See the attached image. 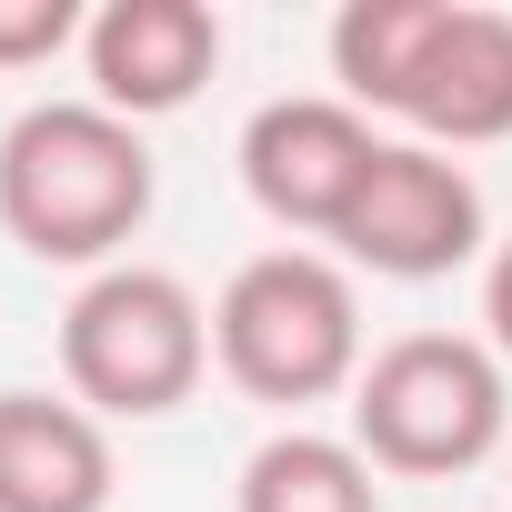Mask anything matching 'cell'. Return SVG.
<instances>
[{
	"label": "cell",
	"mask_w": 512,
	"mask_h": 512,
	"mask_svg": "<svg viewBox=\"0 0 512 512\" xmlns=\"http://www.w3.org/2000/svg\"><path fill=\"white\" fill-rule=\"evenodd\" d=\"M372 161H382V131L342 91H292V101H262L241 121V191L282 231H322L332 241L352 191L372 181Z\"/></svg>",
	"instance_id": "8992f818"
},
{
	"label": "cell",
	"mask_w": 512,
	"mask_h": 512,
	"mask_svg": "<svg viewBox=\"0 0 512 512\" xmlns=\"http://www.w3.org/2000/svg\"><path fill=\"white\" fill-rule=\"evenodd\" d=\"M432 31H442V0H352V11L332 21V81H342V101L362 121L372 111H402Z\"/></svg>",
	"instance_id": "8fae6325"
},
{
	"label": "cell",
	"mask_w": 512,
	"mask_h": 512,
	"mask_svg": "<svg viewBox=\"0 0 512 512\" xmlns=\"http://www.w3.org/2000/svg\"><path fill=\"white\" fill-rule=\"evenodd\" d=\"M211 372V312L161 262H111L61 312V382L101 422H161Z\"/></svg>",
	"instance_id": "277c9868"
},
{
	"label": "cell",
	"mask_w": 512,
	"mask_h": 512,
	"mask_svg": "<svg viewBox=\"0 0 512 512\" xmlns=\"http://www.w3.org/2000/svg\"><path fill=\"white\" fill-rule=\"evenodd\" d=\"M482 322H492V332H482V342H492V352H502V362H512V241H502V251H492V272H482Z\"/></svg>",
	"instance_id": "4fadbf2b"
},
{
	"label": "cell",
	"mask_w": 512,
	"mask_h": 512,
	"mask_svg": "<svg viewBox=\"0 0 512 512\" xmlns=\"http://www.w3.org/2000/svg\"><path fill=\"white\" fill-rule=\"evenodd\" d=\"M412 141L432 151H482V141H512V11H482V0H442V31L402 91Z\"/></svg>",
	"instance_id": "ba28073f"
},
{
	"label": "cell",
	"mask_w": 512,
	"mask_h": 512,
	"mask_svg": "<svg viewBox=\"0 0 512 512\" xmlns=\"http://www.w3.org/2000/svg\"><path fill=\"white\" fill-rule=\"evenodd\" d=\"M111 422L71 392H0V512H111Z\"/></svg>",
	"instance_id": "9c48e42d"
},
{
	"label": "cell",
	"mask_w": 512,
	"mask_h": 512,
	"mask_svg": "<svg viewBox=\"0 0 512 512\" xmlns=\"http://www.w3.org/2000/svg\"><path fill=\"white\" fill-rule=\"evenodd\" d=\"M342 272H382V282H442L482 251V191L452 151L432 141H382L372 181L342 211Z\"/></svg>",
	"instance_id": "5b68a950"
},
{
	"label": "cell",
	"mask_w": 512,
	"mask_h": 512,
	"mask_svg": "<svg viewBox=\"0 0 512 512\" xmlns=\"http://www.w3.org/2000/svg\"><path fill=\"white\" fill-rule=\"evenodd\" d=\"M352 442L372 472L452 482L512 442V382L482 332H402L352 382Z\"/></svg>",
	"instance_id": "3957f363"
},
{
	"label": "cell",
	"mask_w": 512,
	"mask_h": 512,
	"mask_svg": "<svg viewBox=\"0 0 512 512\" xmlns=\"http://www.w3.org/2000/svg\"><path fill=\"white\" fill-rule=\"evenodd\" d=\"M231 512H382V472L362 462L352 432H272L241 462Z\"/></svg>",
	"instance_id": "30bf717a"
},
{
	"label": "cell",
	"mask_w": 512,
	"mask_h": 512,
	"mask_svg": "<svg viewBox=\"0 0 512 512\" xmlns=\"http://www.w3.org/2000/svg\"><path fill=\"white\" fill-rule=\"evenodd\" d=\"M81 61H91L101 111L161 121L221 71V11L211 0H101L81 31Z\"/></svg>",
	"instance_id": "52a82bcc"
},
{
	"label": "cell",
	"mask_w": 512,
	"mask_h": 512,
	"mask_svg": "<svg viewBox=\"0 0 512 512\" xmlns=\"http://www.w3.org/2000/svg\"><path fill=\"white\" fill-rule=\"evenodd\" d=\"M151 141L141 121L81 101H31L0 131V231H11L31 262H71V272H111L131 231L151 221Z\"/></svg>",
	"instance_id": "6da1fadb"
},
{
	"label": "cell",
	"mask_w": 512,
	"mask_h": 512,
	"mask_svg": "<svg viewBox=\"0 0 512 512\" xmlns=\"http://www.w3.org/2000/svg\"><path fill=\"white\" fill-rule=\"evenodd\" d=\"M91 21L81 0H0V71H41L51 51H71Z\"/></svg>",
	"instance_id": "7c38bea8"
},
{
	"label": "cell",
	"mask_w": 512,
	"mask_h": 512,
	"mask_svg": "<svg viewBox=\"0 0 512 512\" xmlns=\"http://www.w3.org/2000/svg\"><path fill=\"white\" fill-rule=\"evenodd\" d=\"M211 362L231 392L272 402V412H302V402H332L362 382V292L332 251H251V262L221 282L211 302Z\"/></svg>",
	"instance_id": "7a4b0ae2"
}]
</instances>
